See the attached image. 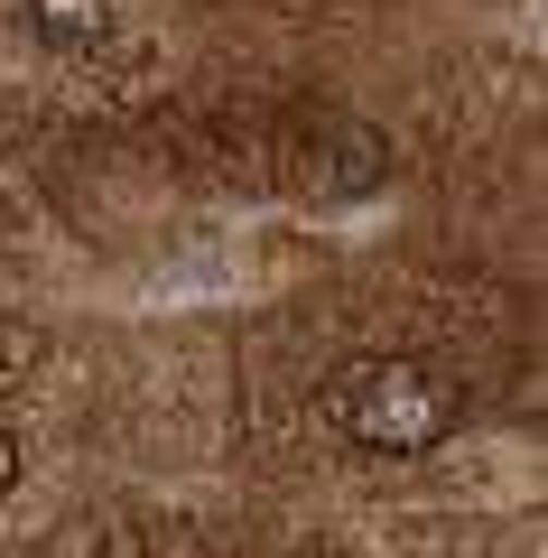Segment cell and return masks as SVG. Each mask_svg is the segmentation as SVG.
<instances>
[{
    "mask_svg": "<svg viewBox=\"0 0 548 558\" xmlns=\"http://www.w3.org/2000/svg\"><path fill=\"white\" fill-rule=\"evenodd\" d=\"M326 418L363 457H428L465 418V381L418 363V354H363L326 381Z\"/></svg>",
    "mask_w": 548,
    "mask_h": 558,
    "instance_id": "6da1fadb",
    "label": "cell"
},
{
    "mask_svg": "<svg viewBox=\"0 0 548 558\" xmlns=\"http://www.w3.org/2000/svg\"><path fill=\"white\" fill-rule=\"evenodd\" d=\"M316 149H326V168H316L326 196H373V186L391 178V140H381L373 121H344V131H326Z\"/></svg>",
    "mask_w": 548,
    "mask_h": 558,
    "instance_id": "7a4b0ae2",
    "label": "cell"
},
{
    "mask_svg": "<svg viewBox=\"0 0 548 558\" xmlns=\"http://www.w3.org/2000/svg\"><path fill=\"white\" fill-rule=\"evenodd\" d=\"M28 28L47 47H94L112 28V0H28Z\"/></svg>",
    "mask_w": 548,
    "mask_h": 558,
    "instance_id": "3957f363",
    "label": "cell"
},
{
    "mask_svg": "<svg viewBox=\"0 0 548 558\" xmlns=\"http://www.w3.org/2000/svg\"><path fill=\"white\" fill-rule=\"evenodd\" d=\"M0 494H20V438L0 428Z\"/></svg>",
    "mask_w": 548,
    "mask_h": 558,
    "instance_id": "277c9868",
    "label": "cell"
}]
</instances>
